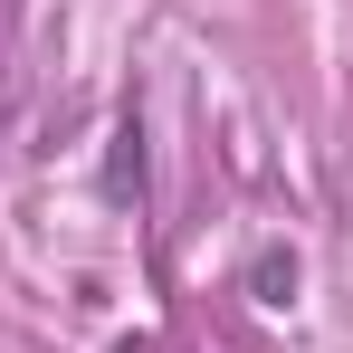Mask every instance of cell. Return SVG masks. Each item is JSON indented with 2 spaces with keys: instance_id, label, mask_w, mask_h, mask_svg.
<instances>
[{
  "instance_id": "1",
  "label": "cell",
  "mask_w": 353,
  "mask_h": 353,
  "mask_svg": "<svg viewBox=\"0 0 353 353\" xmlns=\"http://www.w3.org/2000/svg\"><path fill=\"white\" fill-rule=\"evenodd\" d=\"M248 287H258V305H287V296H296V258H287V248H268V258L248 268Z\"/></svg>"
},
{
  "instance_id": "2",
  "label": "cell",
  "mask_w": 353,
  "mask_h": 353,
  "mask_svg": "<svg viewBox=\"0 0 353 353\" xmlns=\"http://www.w3.org/2000/svg\"><path fill=\"white\" fill-rule=\"evenodd\" d=\"M115 353H163V344H115Z\"/></svg>"
}]
</instances>
